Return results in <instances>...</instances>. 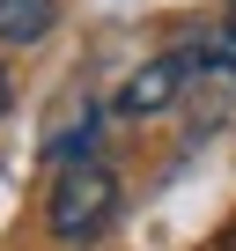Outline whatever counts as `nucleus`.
Wrapping results in <instances>:
<instances>
[{
    "label": "nucleus",
    "instance_id": "obj_1",
    "mask_svg": "<svg viewBox=\"0 0 236 251\" xmlns=\"http://www.w3.org/2000/svg\"><path fill=\"white\" fill-rule=\"evenodd\" d=\"M111 214H118V177L103 163H67L52 200H45V229L59 244H89V236L111 229Z\"/></svg>",
    "mask_w": 236,
    "mask_h": 251
},
{
    "label": "nucleus",
    "instance_id": "obj_2",
    "mask_svg": "<svg viewBox=\"0 0 236 251\" xmlns=\"http://www.w3.org/2000/svg\"><path fill=\"white\" fill-rule=\"evenodd\" d=\"M185 74H192V59H185V52L133 67V74H126V89H118V111H126V118H155V111H170V103H177V89H185Z\"/></svg>",
    "mask_w": 236,
    "mask_h": 251
},
{
    "label": "nucleus",
    "instance_id": "obj_3",
    "mask_svg": "<svg viewBox=\"0 0 236 251\" xmlns=\"http://www.w3.org/2000/svg\"><path fill=\"white\" fill-rule=\"evenodd\" d=\"M89 148H96V103H89L81 89H67V96H59V111L45 118V155L67 170V163H96Z\"/></svg>",
    "mask_w": 236,
    "mask_h": 251
},
{
    "label": "nucleus",
    "instance_id": "obj_4",
    "mask_svg": "<svg viewBox=\"0 0 236 251\" xmlns=\"http://www.w3.org/2000/svg\"><path fill=\"white\" fill-rule=\"evenodd\" d=\"M59 23V0H0V45H45Z\"/></svg>",
    "mask_w": 236,
    "mask_h": 251
},
{
    "label": "nucleus",
    "instance_id": "obj_5",
    "mask_svg": "<svg viewBox=\"0 0 236 251\" xmlns=\"http://www.w3.org/2000/svg\"><path fill=\"white\" fill-rule=\"evenodd\" d=\"M15 103V81H8V67H0V111H8Z\"/></svg>",
    "mask_w": 236,
    "mask_h": 251
}]
</instances>
